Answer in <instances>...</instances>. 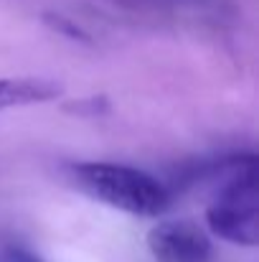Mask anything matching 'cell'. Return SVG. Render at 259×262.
Masks as SVG:
<instances>
[{
  "instance_id": "cell-1",
  "label": "cell",
  "mask_w": 259,
  "mask_h": 262,
  "mask_svg": "<svg viewBox=\"0 0 259 262\" xmlns=\"http://www.w3.org/2000/svg\"><path fill=\"white\" fill-rule=\"evenodd\" d=\"M74 178L97 201L135 216H158L171 204V191L166 183L143 168L122 163H79L74 166Z\"/></svg>"
},
{
  "instance_id": "cell-2",
  "label": "cell",
  "mask_w": 259,
  "mask_h": 262,
  "mask_svg": "<svg viewBox=\"0 0 259 262\" xmlns=\"http://www.w3.org/2000/svg\"><path fill=\"white\" fill-rule=\"evenodd\" d=\"M257 158L252 153L229 161V176L206 209L208 229L224 242L257 247Z\"/></svg>"
},
{
  "instance_id": "cell-3",
  "label": "cell",
  "mask_w": 259,
  "mask_h": 262,
  "mask_svg": "<svg viewBox=\"0 0 259 262\" xmlns=\"http://www.w3.org/2000/svg\"><path fill=\"white\" fill-rule=\"evenodd\" d=\"M148 250L155 262H211L214 245L191 219L163 222L148 234Z\"/></svg>"
},
{
  "instance_id": "cell-4",
  "label": "cell",
  "mask_w": 259,
  "mask_h": 262,
  "mask_svg": "<svg viewBox=\"0 0 259 262\" xmlns=\"http://www.w3.org/2000/svg\"><path fill=\"white\" fill-rule=\"evenodd\" d=\"M64 89L54 79L43 77H3L0 79V110L51 102Z\"/></svg>"
},
{
  "instance_id": "cell-5",
  "label": "cell",
  "mask_w": 259,
  "mask_h": 262,
  "mask_svg": "<svg viewBox=\"0 0 259 262\" xmlns=\"http://www.w3.org/2000/svg\"><path fill=\"white\" fill-rule=\"evenodd\" d=\"M0 262H43L38 255H33L31 250H26V247H5L3 252H0Z\"/></svg>"
}]
</instances>
